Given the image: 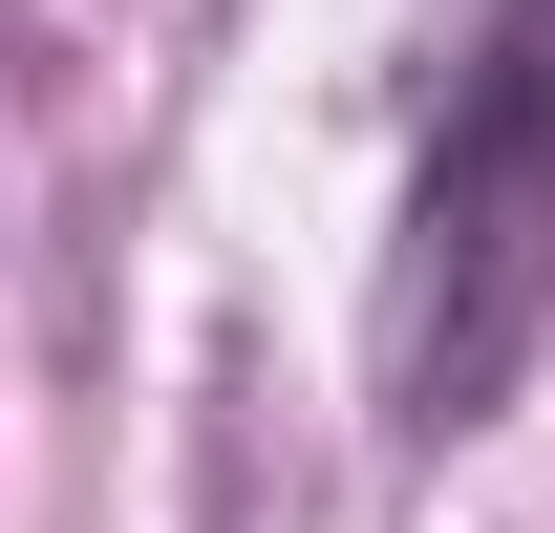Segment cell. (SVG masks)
<instances>
[{
    "label": "cell",
    "mask_w": 555,
    "mask_h": 533,
    "mask_svg": "<svg viewBox=\"0 0 555 533\" xmlns=\"http://www.w3.org/2000/svg\"><path fill=\"white\" fill-rule=\"evenodd\" d=\"M555 341V0H491V43L449 65L406 193V277H385V405L427 448L513 405V363Z\"/></svg>",
    "instance_id": "1"
}]
</instances>
